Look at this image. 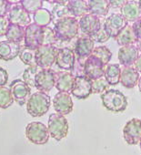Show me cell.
<instances>
[{"mask_svg":"<svg viewBox=\"0 0 141 155\" xmlns=\"http://www.w3.org/2000/svg\"><path fill=\"white\" fill-rule=\"evenodd\" d=\"M53 29L58 41H70L79 35V20L70 16L58 19L55 22Z\"/></svg>","mask_w":141,"mask_h":155,"instance_id":"1","label":"cell"},{"mask_svg":"<svg viewBox=\"0 0 141 155\" xmlns=\"http://www.w3.org/2000/svg\"><path fill=\"white\" fill-rule=\"evenodd\" d=\"M51 105V100L48 94L41 91H37L31 94L27 102V113L36 118L44 116L49 110Z\"/></svg>","mask_w":141,"mask_h":155,"instance_id":"2","label":"cell"},{"mask_svg":"<svg viewBox=\"0 0 141 155\" xmlns=\"http://www.w3.org/2000/svg\"><path fill=\"white\" fill-rule=\"evenodd\" d=\"M103 106L112 112L125 111L127 107V97L117 90H107L100 96Z\"/></svg>","mask_w":141,"mask_h":155,"instance_id":"3","label":"cell"},{"mask_svg":"<svg viewBox=\"0 0 141 155\" xmlns=\"http://www.w3.org/2000/svg\"><path fill=\"white\" fill-rule=\"evenodd\" d=\"M47 129L49 135L56 141H60L66 138L68 133V121L64 115L52 113L48 118Z\"/></svg>","mask_w":141,"mask_h":155,"instance_id":"4","label":"cell"},{"mask_svg":"<svg viewBox=\"0 0 141 155\" xmlns=\"http://www.w3.org/2000/svg\"><path fill=\"white\" fill-rule=\"evenodd\" d=\"M26 136L27 140L37 145H44L49 140L47 127L40 121H32L26 127Z\"/></svg>","mask_w":141,"mask_h":155,"instance_id":"5","label":"cell"},{"mask_svg":"<svg viewBox=\"0 0 141 155\" xmlns=\"http://www.w3.org/2000/svg\"><path fill=\"white\" fill-rule=\"evenodd\" d=\"M58 49L56 46H41L36 50V63L40 68H50L56 60Z\"/></svg>","mask_w":141,"mask_h":155,"instance_id":"6","label":"cell"},{"mask_svg":"<svg viewBox=\"0 0 141 155\" xmlns=\"http://www.w3.org/2000/svg\"><path fill=\"white\" fill-rule=\"evenodd\" d=\"M56 81V72L52 68H43L36 78V89L38 91L47 93L55 86Z\"/></svg>","mask_w":141,"mask_h":155,"instance_id":"7","label":"cell"},{"mask_svg":"<svg viewBox=\"0 0 141 155\" xmlns=\"http://www.w3.org/2000/svg\"><path fill=\"white\" fill-rule=\"evenodd\" d=\"M105 66L95 56L90 55L83 64V75L89 80L94 81L104 77Z\"/></svg>","mask_w":141,"mask_h":155,"instance_id":"8","label":"cell"},{"mask_svg":"<svg viewBox=\"0 0 141 155\" xmlns=\"http://www.w3.org/2000/svg\"><path fill=\"white\" fill-rule=\"evenodd\" d=\"M7 17L10 24L18 25L24 28H27L31 24L30 14L19 4V1L13 3Z\"/></svg>","mask_w":141,"mask_h":155,"instance_id":"9","label":"cell"},{"mask_svg":"<svg viewBox=\"0 0 141 155\" xmlns=\"http://www.w3.org/2000/svg\"><path fill=\"white\" fill-rule=\"evenodd\" d=\"M10 91L14 101L19 106L25 105L31 96V88L23 80H15L10 84Z\"/></svg>","mask_w":141,"mask_h":155,"instance_id":"10","label":"cell"},{"mask_svg":"<svg viewBox=\"0 0 141 155\" xmlns=\"http://www.w3.org/2000/svg\"><path fill=\"white\" fill-rule=\"evenodd\" d=\"M123 137L128 145H136L141 140V120L133 118L123 129Z\"/></svg>","mask_w":141,"mask_h":155,"instance_id":"11","label":"cell"},{"mask_svg":"<svg viewBox=\"0 0 141 155\" xmlns=\"http://www.w3.org/2000/svg\"><path fill=\"white\" fill-rule=\"evenodd\" d=\"M127 23L128 22L122 17L121 14L113 13L106 18L103 27L110 38H116V37L122 31V29L128 25Z\"/></svg>","mask_w":141,"mask_h":155,"instance_id":"12","label":"cell"},{"mask_svg":"<svg viewBox=\"0 0 141 155\" xmlns=\"http://www.w3.org/2000/svg\"><path fill=\"white\" fill-rule=\"evenodd\" d=\"M71 94L79 100L88 99L92 94L91 80H89L85 75L75 77Z\"/></svg>","mask_w":141,"mask_h":155,"instance_id":"13","label":"cell"},{"mask_svg":"<svg viewBox=\"0 0 141 155\" xmlns=\"http://www.w3.org/2000/svg\"><path fill=\"white\" fill-rule=\"evenodd\" d=\"M95 48L94 40L88 36H82L78 38L75 43L74 52L76 55L77 60L80 61L84 59V61L92 54Z\"/></svg>","mask_w":141,"mask_h":155,"instance_id":"14","label":"cell"},{"mask_svg":"<svg viewBox=\"0 0 141 155\" xmlns=\"http://www.w3.org/2000/svg\"><path fill=\"white\" fill-rule=\"evenodd\" d=\"M41 30L42 27L37 26L35 23H31L25 28L24 46L37 50L41 47Z\"/></svg>","mask_w":141,"mask_h":155,"instance_id":"15","label":"cell"},{"mask_svg":"<svg viewBox=\"0 0 141 155\" xmlns=\"http://www.w3.org/2000/svg\"><path fill=\"white\" fill-rule=\"evenodd\" d=\"M79 24L81 32L85 34V36H88L90 38L94 36L102 27L100 18L89 13L80 18Z\"/></svg>","mask_w":141,"mask_h":155,"instance_id":"16","label":"cell"},{"mask_svg":"<svg viewBox=\"0 0 141 155\" xmlns=\"http://www.w3.org/2000/svg\"><path fill=\"white\" fill-rule=\"evenodd\" d=\"M54 110L61 115H67L73 110L74 103L71 95L66 92H57L53 100Z\"/></svg>","mask_w":141,"mask_h":155,"instance_id":"17","label":"cell"},{"mask_svg":"<svg viewBox=\"0 0 141 155\" xmlns=\"http://www.w3.org/2000/svg\"><path fill=\"white\" fill-rule=\"evenodd\" d=\"M76 63V55L73 49L69 48H63L58 49L56 64V66L66 71H71Z\"/></svg>","mask_w":141,"mask_h":155,"instance_id":"18","label":"cell"},{"mask_svg":"<svg viewBox=\"0 0 141 155\" xmlns=\"http://www.w3.org/2000/svg\"><path fill=\"white\" fill-rule=\"evenodd\" d=\"M120 14L127 22H136L141 18V4L140 1L129 0L120 8Z\"/></svg>","mask_w":141,"mask_h":155,"instance_id":"19","label":"cell"},{"mask_svg":"<svg viewBox=\"0 0 141 155\" xmlns=\"http://www.w3.org/2000/svg\"><path fill=\"white\" fill-rule=\"evenodd\" d=\"M118 60L124 67H132L138 57V48L135 45L121 47L118 50Z\"/></svg>","mask_w":141,"mask_h":155,"instance_id":"20","label":"cell"},{"mask_svg":"<svg viewBox=\"0 0 141 155\" xmlns=\"http://www.w3.org/2000/svg\"><path fill=\"white\" fill-rule=\"evenodd\" d=\"M20 43H16L8 40L0 41V59L9 61L16 58L20 52Z\"/></svg>","mask_w":141,"mask_h":155,"instance_id":"21","label":"cell"},{"mask_svg":"<svg viewBox=\"0 0 141 155\" xmlns=\"http://www.w3.org/2000/svg\"><path fill=\"white\" fill-rule=\"evenodd\" d=\"M75 81V76L68 71L56 72V89L58 92H71Z\"/></svg>","mask_w":141,"mask_h":155,"instance_id":"22","label":"cell"},{"mask_svg":"<svg viewBox=\"0 0 141 155\" xmlns=\"http://www.w3.org/2000/svg\"><path fill=\"white\" fill-rule=\"evenodd\" d=\"M139 73L134 67H124L121 70L120 83L127 89H133L139 81Z\"/></svg>","mask_w":141,"mask_h":155,"instance_id":"23","label":"cell"},{"mask_svg":"<svg viewBox=\"0 0 141 155\" xmlns=\"http://www.w3.org/2000/svg\"><path fill=\"white\" fill-rule=\"evenodd\" d=\"M88 13L96 17H106L110 9L108 0H88Z\"/></svg>","mask_w":141,"mask_h":155,"instance_id":"24","label":"cell"},{"mask_svg":"<svg viewBox=\"0 0 141 155\" xmlns=\"http://www.w3.org/2000/svg\"><path fill=\"white\" fill-rule=\"evenodd\" d=\"M67 9L73 18H82L88 14V6L86 0H70L67 2Z\"/></svg>","mask_w":141,"mask_h":155,"instance_id":"25","label":"cell"},{"mask_svg":"<svg viewBox=\"0 0 141 155\" xmlns=\"http://www.w3.org/2000/svg\"><path fill=\"white\" fill-rule=\"evenodd\" d=\"M115 40L117 41V45L124 47V46H129V45H134L135 43H137L138 40L136 38L133 29H132V26L127 25L126 26L122 31L116 37Z\"/></svg>","mask_w":141,"mask_h":155,"instance_id":"26","label":"cell"},{"mask_svg":"<svg viewBox=\"0 0 141 155\" xmlns=\"http://www.w3.org/2000/svg\"><path fill=\"white\" fill-rule=\"evenodd\" d=\"M121 68L118 64H109L106 67L104 71V78L109 85H117L120 82Z\"/></svg>","mask_w":141,"mask_h":155,"instance_id":"27","label":"cell"},{"mask_svg":"<svg viewBox=\"0 0 141 155\" xmlns=\"http://www.w3.org/2000/svg\"><path fill=\"white\" fill-rule=\"evenodd\" d=\"M67 2L68 1H48L49 4H53V8L51 11L53 20L55 22L58 19L69 17V11L67 9Z\"/></svg>","mask_w":141,"mask_h":155,"instance_id":"28","label":"cell"},{"mask_svg":"<svg viewBox=\"0 0 141 155\" xmlns=\"http://www.w3.org/2000/svg\"><path fill=\"white\" fill-rule=\"evenodd\" d=\"M25 28H26L18 25L10 24L5 36L7 38V40L16 43H20L21 41L24 40L25 38Z\"/></svg>","mask_w":141,"mask_h":155,"instance_id":"29","label":"cell"},{"mask_svg":"<svg viewBox=\"0 0 141 155\" xmlns=\"http://www.w3.org/2000/svg\"><path fill=\"white\" fill-rule=\"evenodd\" d=\"M34 23L39 27H48V25L53 21L51 11L46 8H41L33 15Z\"/></svg>","mask_w":141,"mask_h":155,"instance_id":"30","label":"cell"},{"mask_svg":"<svg viewBox=\"0 0 141 155\" xmlns=\"http://www.w3.org/2000/svg\"><path fill=\"white\" fill-rule=\"evenodd\" d=\"M42 68H40L37 65H34V66H29L27 68L25 69V71L23 72L22 78L23 81L30 87V88H36V78L37 76V74L39 73V71Z\"/></svg>","mask_w":141,"mask_h":155,"instance_id":"31","label":"cell"},{"mask_svg":"<svg viewBox=\"0 0 141 155\" xmlns=\"http://www.w3.org/2000/svg\"><path fill=\"white\" fill-rule=\"evenodd\" d=\"M91 55L97 57L104 66H107L112 58V52L107 46H98L95 48Z\"/></svg>","mask_w":141,"mask_h":155,"instance_id":"32","label":"cell"},{"mask_svg":"<svg viewBox=\"0 0 141 155\" xmlns=\"http://www.w3.org/2000/svg\"><path fill=\"white\" fill-rule=\"evenodd\" d=\"M57 38L54 29L49 27H42L41 30V46H55Z\"/></svg>","mask_w":141,"mask_h":155,"instance_id":"33","label":"cell"},{"mask_svg":"<svg viewBox=\"0 0 141 155\" xmlns=\"http://www.w3.org/2000/svg\"><path fill=\"white\" fill-rule=\"evenodd\" d=\"M18 57L21 59V61L25 65H28V67L37 65V63H36V50H34V49H31V48H28L23 46V47H21Z\"/></svg>","mask_w":141,"mask_h":155,"instance_id":"34","label":"cell"},{"mask_svg":"<svg viewBox=\"0 0 141 155\" xmlns=\"http://www.w3.org/2000/svg\"><path fill=\"white\" fill-rule=\"evenodd\" d=\"M14 103V99L10 89L8 87H0V109L6 110Z\"/></svg>","mask_w":141,"mask_h":155,"instance_id":"35","label":"cell"},{"mask_svg":"<svg viewBox=\"0 0 141 155\" xmlns=\"http://www.w3.org/2000/svg\"><path fill=\"white\" fill-rule=\"evenodd\" d=\"M43 1L41 0H20L19 4L29 13V14H35L37 11L42 8L43 7Z\"/></svg>","mask_w":141,"mask_h":155,"instance_id":"36","label":"cell"},{"mask_svg":"<svg viewBox=\"0 0 141 155\" xmlns=\"http://www.w3.org/2000/svg\"><path fill=\"white\" fill-rule=\"evenodd\" d=\"M91 86H92V93L94 94L104 93L109 88V84L104 77L98 80L91 81Z\"/></svg>","mask_w":141,"mask_h":155,"instance_id":"37","label":"cell"},{"mask_svg":"<svg viewBox=\"0 0 141 155\" xmlns=\"http://www.w3.org/2000/svg\"><path fill=\"white\" fill-rule=\"evenodd\" d=\"M91 38L94 40V42H98V43H105V42H107L109 38H110V37L108 36V34L107 33V31L105 30V28H104V27L102 26L101 27V28L94 35V36H92L91 37Z\"/></svg>","mask_w":141,"mask_h":155,"instance_id":"38","label":"cell"},{"mask_svg":"<svg viewBox=\"0 0 141 155\" xmlns=\"http://www.w3.org/2000/svg\"><path fill=\"white\" fill-rule=\"evenodd\" d=\"M13 3V1H9V0H0V17L8 16V13Z\"/></svg>","mask_w":141,"mask_h":155,"instance_id":"39","label":"cell"},{"mask_svg":"<svg viewBox=\"0 0 141 155\" xmlns=\"http://www.w3.org/2000/svg\"><path fill=\"white\" fill-rule=\"evenodd\" d=\"M10 22L8 17H0V38L6 36Z\"/></svg>","mask_w":141,"mask_h":155,"instance_id":"40","label":"cell"},{"mask_svg":"<svg viewBox=\"0 0 141 155\" xmlns=\"http://www.w3.org/2000/svg\"><path fill=\"white\" fill-rule=\"evenodd\" d=\"M132 29L137 40L140 41L141 40V19H138L137 21L133 23Z\"/></svg>","mask_w":141,"mask_h":155,"instance_id":"41","label":"cell"},{"mask_svg":"<svg viewBox=\"0 0 141 155\" xmlns=\"http://www.w3.org/2000/svg\"><path fill=\"white\" fill-rule=\"evenodd\" d=\"M8 81V71L0 67V87H4Z\"/></svg>","mask_w":141,"mask_h":155,"instance_id":"42","label":"cell"},{"mask_svg":"<svg viewBox=\"0 0 141 155\" xmlns=\"http://www.w3.org/2000/svg\"><path fill=\"white\" fill-rule=\"evenodd\" d=\"M126 0H110L109 4L110 8H121L126 4Z\"/></svg>","mask_w":141,"mask_h":155,"instance_id":"43","label":"cell"},{"mask_svg":"<svg viewBox=\"0 0 141 155\" xmlns=\"http://www.w3.org/2000/svg\"><path fill=\"white\" fill-rule=\"evenodd\" d=\"M134 68L137 70L138 73H141V54L138 55V57L134 64Z\"/></svg>","mask_w":141,"mask_h":155,"instance_id":"44","label":"cell"},{"mask_svg":"<svg viewBox=\"0 0 141 155\" xmlns=\"http://www.w3.org/2000/svg\"><path fill=\"white\" fill-rule=\"evenodd\" d=\"M136 48H138V51H140V52H141V40L137 42V46H136Z\"/></svg>","mask_w":141,"mask_h":155,"instance_id":"45","label":"cell"},{"mask_svg":"<svg viewBox=\"0 0 141 155\" xmlns=\"http://www.w3.org/2000/svg\"><path fill=\"white\" fill-rule=\"evenodd\" d=\"M138 89H139V91L141 92V77L139 78V81H138Z\"/></svg>","mask_w":141,"mask_h":155,"instance_id":"46","label":"cell"},{"mask_svg":"<svg viewBox=\"0 0 141 155\" xmlns=\"http://www.w3.org/2000/svg\"><path fill=\"white\" fill-rule=\"evenodd\" d=\"M139 147H140V150H141V140H140V141H139Z\"/></svg>","mask_w":141,"mask_h":155,"instance_id":"47","label":"cell"},{"mask_svg":"<svg viewBox=\"0 0 141 155\" xmlns=\"http://www.w3.org/2000/svg\"><path fill=\"white\" fill-rule=\"evenodd\" d=\"M140 4H141V1H140Z\"/></svg>","mask_w":141,"mask_h":155,"instance_id":"48","label":"cell"},{"mask_svg":"<svg viewBox=\"0 0 141 155\" xmlns=\"http://www.w3.org/2000/svg\"><path fill=\"white\" fill-rule=\"evenodd\" d=\"M140 19H141V18H140Z\"/></svg>","mask_w":141,"mask_h":155,"instance_id":"49","label":"cell"}]
</instances>
